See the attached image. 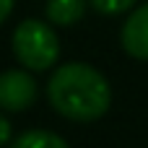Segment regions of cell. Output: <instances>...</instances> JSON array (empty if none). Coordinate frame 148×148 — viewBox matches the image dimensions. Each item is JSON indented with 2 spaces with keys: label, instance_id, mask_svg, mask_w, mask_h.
Returning a JSON list of instances; mask_svg holds the SVG:
<instances>
[{
  "label": "cell",
  "instance_id": "cell-6",
  "mask_svg": "<svg viewBox=\"0 0 148 148\" xmlns=\"http://www.w3.org/2000/svg\"><path fill=\"white\" fill-rule=\"evenodd\" d=\"M10 148H70L57 133L49 130H26L18 138H13Z\"/></svg>",
  "mask_w": 148,
  "mask_h": 148
},
{
  "label": "cell",
  "instance_id": "cell-3",
  "mask_svg": "<svg viewBox=\"0 0 148 148\" xmlns=\"http://www.w3.org/2000/svg\"><path fill=\"white\" fill-rule=\"evenodd\" d=\"M36 101V81L29 70L0 73V109L23 112Z\"/></svg>",
  "mask_w": 148,
  "mask_h": 148
},
{
  "label": "cell",
  "instance_id": "cell-7",
  "mask_svg": "<svg viewBox=\"0 0 148 148\" xmlns=\"http://www.w3.org/2000/svg\"><path fill=\"white\" fill-rule=\"evenodd\" d=\"M88 5L104 16H117V13H125L135 5V0H88Z\"/></svg>",
  "mask_w": 148,
  "mask_h": 148
},
{
  "label": "cell",
  "instance_id": "cell-2",
  "mask_svg": "<svg viewBox=\"0 0 148 148\" xmlns=\"http://www.w3.org/2000/svg\"><path fill=\"white\" fill-rule=\"evenodd\" d=\"M10 44H13L16 60L34 73L52 68L57 55H60V42H57L55 29L47 26L44 21H36V18L21 21L13 31Z\"/></svg>",
  "mask_w": 148,
  "mask_h": 148
},
{
  "label": "cell",
  "instance_id": "cell-5",
  "mask_svg": "<svg viewBox=\"0 0 148 148\" xmlns=\"http://www.w3.org/2000/svg\"><path fill=\"white\" fill-rule=\"evenodd\" d=\"M88 0H47V21L55 26H73L83 18Z\"/></svg>",
  "mask_w": 148,
  "mask_h": 148
},
{
  "label": "cell",
  "instance_id": "cell-4",
  "mask_svg": "<svg viewBox=\"0 0 148 148\" xmlns=\"http://www.w3.org/2000/svg\"><path fill=\"white\" fill-rule=\"evenodd\" d=\"M120 39H122V47L127 55H133L138 60H148V3L138 5L127 16Z\"/></svg>",
  "mask_w": 148,
  "mask_h": 148
},
{
  "label": "cell",
  "instance_id": "cell-1",
  "mask_svg": "<svg viewBox=\"0 0 148 148\" xmlns=\"http://www.w3.org/2000/svg\"><path fill=\"white\" fill-rule=\"evenodd\" d=\"M47 99L57 114L73 122H94L107 114L112 104V88L96 68L86 62H68L52 73L47 83Z\"/></svg>",
  "mask_w": 148,
  "mask_h": 148
},
{
  "label": "cell",
  "instance_id": "cell-8",
  "mask_svg": "<svg viewBox=\"0 0 148 148\" xmlns=\"http://www.w3.org/2000/svg\"><path fill=\"white\" fill-rule=\"evenodd\" d=\"M10 135H13V130H10V122H8V120L0 114V148L10 143Z\"/></svg>",
  "mask_w": 148,
  "mask_h": 148
},
{
  "label": "cell",
  "instance_id": "cell-9",
  "mask_svg": "<svg viewBox=\"0 0 148 148\" xmlns=\"http://www.w3.org/2000/svg\"><path fill=\"white\" fill-rule=\"evenodd\" d=\"M13 3H16V0H0V26H3V21L10 16V10H13Z\"/></svg>",
  "mask_w": 148,
  "mask_h": 148
}]
</instances>
